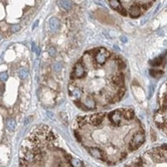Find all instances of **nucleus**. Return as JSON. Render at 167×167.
<instances>
[{
  "label": "nucleus",
  "instance_id": "obj_13",
  "mask_svg": "<svg viewBox=\"0 0 167 167\" xmlns=\"http://www.w3.org/2000/svg\"><path fill=\"white\" fill-rule=\"evenodd\" d=\"M113 60H114V62L117 64V66H118L119 69H120V70H125V68H126V64H125V62L122 60V58H115Z\"/></svg>",
  "mask_w": 167,
  "mask_h": 167
},
{
  "label": "nucleus",
  "instance_id": "obj_25",
  "mask_svg": "<svg viewBox=\"0 0 167 167\" xmlns=\"http://www.w3.org/2000/svg\"><path fill=\"white\" fill-rule=\"evenodd\" d=\"M54 70H56V72H58V70H60V64L58 66V64H56V68H54Z\"/></svg>",
  "mask_w": 167,
  "mask_h": 167
},
{
  "label": "nucleus",
  "instance_id": "obj_2",
  "mask_svg": "<svg viewBox=\"0 0 167 167\" xmlns=\"http://www.w3.org/2000/svg\"><path fill=\"white\" fill-rule=\"evenodd\" d=\"M144 141H145V133H144L143 129L141 128L137 132H135V134L133 135L130 144H129V149H130L131 152L137 150L144 143Z\"/></svg>",
  "mask_w": 167,
  "mask_h": 167
},
{
  "label": "nucleus",
  "instance_id": "obj_23",
  "mask_svg": "<svg viewBox=\"0 0 167 167\" xmlns=\"http://www.w3.org/2000/svg\"><path fill=\"white\" fill-rule=\"evenodd\" d=\"M19 29H20V25H19V24H14V25H12V26H11V28H10L11 32H17Z\"/></svg>",
  "mask_w": 167,
  "mask_h": 167
},
{
  "label": "nucleus",
  "instance_id": "obj_27",
  "mask_svg": "<svg viewBox=\"0 0 167 167\" xmlns=\"http://www.w3.org/2000/svg\"><path fill=\"white\" fill-rule=\"evenodd\" d=\"M35 50H36V54H37V56H39V54H40V49H39L38 47H36V49H35Z\"/></svg>",
  "mask_w": 167,
  "mask_h": 167
},
{
  "label": "nucleus",
  "instance_id": "obj_11",
  "mask_svg": "<svg viewBox=\"0 0 167 167\" xmlns=\"http://www.w3.org/2000/svg\"><path fill=\"white\" fill-rule=\"evenodd\" d=\"M60 5L64 9V10H70L73 7V2L72 0H58Z\"/></svg>",
  "mask_w": 167,
  "mask_h": 167
},
{
  "label": "nucleus",
  "instance_id": "obj_18",
  "mask_svg": "<svg viewBox=\"0 0 167 167\" xmlns=\"http://www.w3.org/2000/svg\"><path fill=\"white\" fill-rule=\"evenodd\" d=\"M28 76V72L25 69H20L19 70V78L21 80H25Z\"/></svg>",
  "mask_w": 167,
  "mask_h": 167
},
{
  "label": "nucleus",
  "instance_id": "obj_1",
  "mask_svg": "<svg viewBox=\"0 0 167 167\" xmlns=\"http://www.w3.org/2000/svg\"><path fill=\"white\" fill-rule=\"evenodd\" d=\"M32 141L40 146L42 157L36 163L41 164L43 167H85L83 161L73 157L60 147L58 137L47 126H44L43 135L37 136L35 139L33 138Z\"/></svg>",
  "mask_w": 167,
  "mask_h": 167
},
{
  "label": "nucleus",
  "instance_id": "obj_16",
  "mask_svg": "<svg viewBox=\"0 0 167 167\" xmlns=\"http://www.w3.org/2000/svg\"><path fill=\"white\" fill-rule=\"evenodd\" d=\"M149 74H150V76H152L153 78H158L163 75V72L159 71V70H156V69H150Z\"/></svg>",
  "mask_w": 167,
  "mask_h": 167
},
{
  "label": "nucleus",
  "instance_id": "obj_3",
  "mask_svg": "<svg viewBox=\"0 0 167 167\" xmlns=\"http://www.w3.org/2000/svg\"><path fill=\"white\" fill-rule=\"evenodd\" d=\"M87 74V70L85 68V64H83V60L81 62H78L75 64L73 69V72L71 74V80H78V79H82L83 77H85V75Z\"/></svg>",
  "mask_w": 167,
  "mask_h": 167
},
{
  "label": "nucleus",
  "instance_id": "obj_8",
  "mask_svg": "<svg viewBox=\"0 0 167 167\" xmlns=\"http://www.w3.org/2000/svg\"><path fill=\"white\" fill-rule=\"evenodd\" d=\"M129 14L132 18H138L142 14V9L140 4H133L129 9Z\"/></svg>",
  "mask_w": 167,
  "mask_h": 167
},
{
  "label": "nucleus",
  "instance_id": "obj_5",
  "mask_svg": "<svg viewBox=\"0 0 167 167\" xmlns=\"http://www.w3.org/2000/svg\"><path fill=\"white\" fill-rule=\"evenodd\" d=\"M68 90H69L70 97H71V99L74 102L81 101L82 97H83V92H82L81 89H79L76 85H74L73 82H71V84L69 85Z\"/></svg>",
  "mask_w": 167,
  "mask_h": 167
},
{
  "label": "nucleus",
  "instance_id": "obj_24",
  "mask_svg": "<svg viewBox=\"0 0 167 167\" xmlns=\"http://www.w3.org/2000/svg\"><path fill=\"white\" fill-rule=\"evenodd\" d=\"M153 92H154V86H153V85H150L149 86V98H151Z\"/></svg>",
  "mask_w": 167,
  "mask_h": 167
},
{
  "label": "nucleus",
  "instance_id": "obj_6",
  "mask_svg": "<svg viewBox=\"0 0 167 167\" xmlns=\"http://www.w3.org/2000/svg\"><path fill=\"white\" fill-rule=\"evenodd\" d=\"M83 105V110H94L97 108V102L93 98L87 97L80 101Z\"/></svg>",
  "mask_w": 167,
  "mask_h": 167
},
{
  "label": "nucleus",
  "instance_id": "obj_14",
  "mask_svg": "<svg viewBox=\"0 0 167 167\" xmlns=\"http://www.w3.org/2000/svg\"><path fill=\"white\" fill-rule=\"evenodd\" d=\"M109 4H110V6H111L112 8H113L114 10H116V11H118L119 8L122 6L119 0H109Z\"/></svg>",
  "mask_w": 167,
  "mask_h": 167
},
{
  "label": "nucleus",
  "instance_id": "obj_30",
  "mask_svg": "<svg viewBox=\"0 0 167 167\" xmlns=\"http://www.w3.org/2000/svg\"><path fill=\"white\" fill-rule=\"evenodd\" d=\"M1 39H2V35L0 34V40H1Z\"/></svg>",
  "mask_w": 167,
  "mask_h": 167
},
{
  "label": "nucleus",
  "instance_id": "obj_28",
  "mask_svg": "<svg viewBox=\"0 0 167 167\" xmlns=\"http://www.w3.org/2000/svg\"><path fill=\"white\" fill-rule=\"evenodd\" d=\"M121 40L124 41V42H126V41H127V38H126L125 36H122V37H121Z\"/></svg>",
  "mask_w": 167,
  "mask_h": 167
},
{
  "label": "nucleus",
  "instance_id": "obj_26",
  "mask_svg": "<svg viewBox=\"0 0 167 167\" xmlns=\"http://www.w3.org/2000/svg\"><path fill=\"white\" fill-rule=\"evenodd\" d=\"M35 49H36V46H35V43L32 42V52H35Z\"/></svg>",
  "mask_w": 167,
  "mask_h": 167
},
{
  "label": "nucleus",
  "instance_id": "obj_17",
  "mask_svg": "<svg viewBox=\"0 0 167 167\" xmlns=\"http://www.w3.org/2000/svg\"><path fill=\"white\" fill-rule=\"evenodd\" d=\"M125 92H126V88H125V87H121V88H119L118 92H116V96H117V98H118L119 100L122 99L125 95Z\"/></svg>",
  "mask_w": 167,
  "mask_h": 167
},
{
  "label": "nucleus",
  "instance_id": "obj_10",
  "mask_svg": "<svg viewBox=\"0 0 167 167\" xmlns=\"http://www.w3.org/2000/svg\"><path fill=\"white\" fill-rule=\"evenodd\" d=\"M123 111V118L126 121H134L135 119V113L132 109H125Z\"/></svg>",
  "mask_w": 167,
  "mask_h": 167
},
{
  "label": "nucleus",
  "instance_id": "obj_31",
  "mask_svg": "<svg viewBox=\"0 0 167 167\" xmlns=\"http://www.w3.org/2000/svg\"><path fill=\"white\" fill-rule=\"evenodd\" d=\"M153 1H155V0H153Z\"/></svg>",
  "mask_w": 167,
  "mask_h": 167
},
{
  "label": "nucleus",
  "instance_id": "obj_20",
  "mask_svg": "<svg viewBox=\"0 0 167 167\" xmlns=\"http://www.w3.org/2000/svg\"><path fill=\"white\" fill-rule=\"evenodd\" d=\"M7 80H8V74H7L6 72L0 74V81H1V82H6Z\"/></svg>",
  "mask_w": 167,
  "mask_h": 167
},
{
  "label": "nucleus",
  "instance_id": "obj_9",
  "mask_svg": "<svg viewBox=\"0 0 167 167\" xmlns=\"http://www.w3.org/2000/svg\"><path fill=\"white\" fill-rule=\"evenodd\" d=\"M48 24H49V28L52 32H56L60 29V21H58V18L56 17H52L48 20Z\"/></svg>",
  "mask_w": 167,
  "mask_h": 167
},
{
  "label": "nucleus",
  "instance_id": "obj_29",
  "mask_svg": "<svg viewBox=\"0 0 167 167\" xmlns=\"http://www.w3.org/2000/svg\"><path fill=\"white\" fill-rule=\"evenodd\" d=\"M37 24H38V21H35L34 23H33V28H35L37 26Z\"/></svg>",
  "mask_w": 167,
  "mask_h": 167
},
{
  "label": "nucleus",
  "instance_id": "obj_4",
  "mask_svg": "<svg viewBox=\"0 0 167 167\" xmlns=\"http://www.w3.org/2000/svg\"><path fill=\"white\" fill-rule=\"evenodd\" d=\"M109 56H110V52H108L107 49L104 48V47H100L98 52L94 56V60L97 64L102 66V64H106V62H107V60L109 58Z\"/></svg>",
  "mask_w": 167,
  "mask_h": 167
},
{
  "label": "nucleus",
  "instance_id": "obj_7",
  "mask_svg": "<svg viewBox=\"0 0 167 167\" xmlns=\"http://www.w3.org/2000/svg\"><path fill=\"white\" fill-rule=\"evenodd\" d=\"M112 81V85L115 88H121V87H125V79H124V75L123 74H118V75H115L112 77L111 79Z\"/></svg>",
  "mask_w": 167,
  "mask_h": 167
},
{
  "label": "nucleus",
  "instance_id": "obj_19",
  "mask_svg": "<svg viewBox=\"0 0 167 167\" xmlns=\"http://www.w3.org/2000/svg\"><path fill=\"white\" fill-rule=\"evenodd\" d=\"M48 54L52 56V58H54V56H56V49L54 48V46L49 47V48H48Z\"/></svg>",
  "mask_w": 167,
  "mask_h": 167
},
{
  "label": "nucleus",
  "instance_id": "obj_12",
  "mask_svg": "<svg viewBox=\"0 0 167 167\" xmlns=\"http://www.w3.org/2000/svg\"><path fill=\"white\" fill-rule=\"evenodd\" d=\"M162 62H163V56H158V58H154V60H150L149 64H151L153 68H156V66H161V64H162Z\"/></svg>",
  "mask_w": 167,
  "mask_h": 167
},
{
  "label": "nucleus",
  "instance_id": "obj_15",
  "mask_svg": "<svg viewBox=\"0 0 167 167\" xmlns=\"http://www.w3.org/2000/svg\"><path fill=\"white\" fill-rule=\"evenodd\" d=\"M15 126H16V124H15L14 119H12V118H8V119H7L6 127H7V129H8L9 131H14Z\"/></svg>",
  "mask_w": 167,
  "mask_h": 167
},
{
  "label": "nucleus",
  "instance_id": "obj_21",
  "mask_svg": "<svg viewBox=\"0 0 167 167\" xmlns=\"http://www.w3.org/2000/svg\"><path fill=\"white\" fill-rule=\"evenodd\" d=\"M151 5H152V3H149V4H148V3H141V4H140V6H141L142 10H147L148 8H150V7H151Z\"/></svg>",
  "mask_w": 167,
  "mask_h": 167
},
{
  "label": "nucleus",
  "instance_id": "obj_22",
  "mask_svg": "<svg viewBox=\"0 0 167 167\" xmlns=\"http://www.w3.org/2000/svg\"><path fill=\"white\" fill-rule=\"evenodd\" d=\"M118 12L120 13L121 15H123V16H127V14H128V12H127V10H126V9H125L123 6H121L120 8H119Z\"/></svg>",
  "mask_w": 167,
  "mask_h": 167
}]
</instances>
